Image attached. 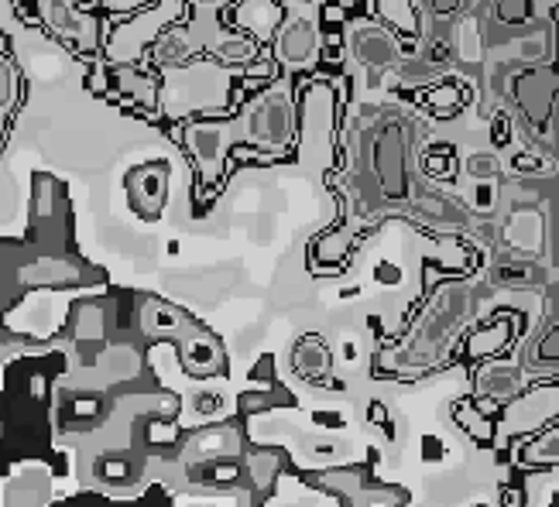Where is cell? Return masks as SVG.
<instances>
[{
    "mask_svg": "<svg viewBox=\"0 0 559 507\" xmlns=\"http://www.w3.org/2000/svg\"><path fill=\"white\" fill-rule=\"evenodd\" d=\"M515 165H518V172H525V175H529V172H539V168H542V162H535V158H529V155H522Z\"/></svg>",
    "mask_w": 559,
    "mask_h": 507,
    "instance_id": "cell-1",
    "label": "cell"
},
{
    "mask_svg": "<svg viewBox=\"0 0 559 507\" xmlns=\"http://www.w3.org/2000/svg\"><path fill=\"white\" fill-rule=\"evenodd\" d=\"M474 168L481 175H491L494 172V158H474Z\"/></svg>",
    "mask_w": 559,
    "mask_h": 507,
    "instance_id": "cell-2",
    "label": "cell"
},
{
    "mask_svg": "<svg viewBox=\"0 0 559 507\" xmlns=\"http://www.w3.org/2000/svg\"><path fill=\"white\" fill-rule=\"evenodd\" d=\"M477 507H481V504H477Z\"/></svg>",
    "mask_w": 559,
    "mask_h": 507,
    "instance_id": "cell-3",
    "label": "cell"
}]
</instances>
